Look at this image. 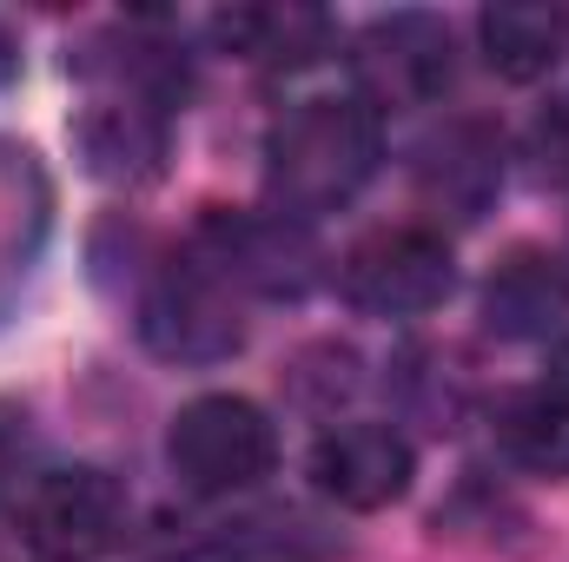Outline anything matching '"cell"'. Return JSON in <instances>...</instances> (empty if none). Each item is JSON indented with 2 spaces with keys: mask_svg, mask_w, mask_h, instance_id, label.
Returning <instances> with one entry per match:
<instances>
[{
  "mask_svg": "<svg viewBox=\"0 0 569 562\" xmlns=\"http://www.w3.org/2000/svg\"><path fill=\"white\" fill-rule=\"evenodd\" d=\"M127 530V490L93 470H40L20 496V543L40 562H100Z\"/></svg>",
  "mask_w": 569,
  "mask_h": 562,
  "instance_id": "5b68a950",
  "label": "cell"
},
{
  "mask_svg": "<svg viewBox=\"0 0 569 562\" xmlns=\"http://www.w3.org/2000/svg\"><path fill=\"white\" fill-rule=\"evenodd\" d=\"M140 331L146 344L172 364H219L246 344V318H239V291L219 279L192 245L179 259H166L140 298Z\"/></svg>",
  "mask_w": 569,
  "mask_h": 562,
  "instance_id": "3957f363",
  "label": "cell"
},
{
  "mask_svg": "<svg viewBox=\"0 0 569 562\" xmlns=\"http://www.w3.org/2000/svg\"><path fill=\"white\" fill-rule=\"evenodd\" d=\"M483 318L503 338H550L569 318V265L543 259V252L503 259L483 284Z\"/></svg>",
  "mask_w": 569,
  "mask_h": 562,
  "instance_id": "30bf717a",
  "label": "cell"
},
{
  "mask_svg": "<svg viewBox=\"0 0 569 562\" xmlns=\"http://www.w3.org/2000/svg\"><path fill=\"white\" fill-rule=\"evenodd\" d=\"M418 172H425V192L450 219H477L483 199L503 179V140L490 127H477V120H457L443 140L425 145V165Z\"/></svg>",
  "mask_w": 569,
  "mask_h": 562,
  "instance_id": "7c38bea8",
  "label": "cell"
},
{
  "mask_svg": "<svg viewBox=\"0 0 569 562\" xmlns=\"http://www.w3.org/2000/svg\"><path fill=\"white\" fill-rule=\"evenodd\" d=\"M7 73H13V40L0 33V80H7Z\"/></svg>",
  "mask_w": 569,
  "mask_h": 562,
  "instance_id": "2e32d148",
  "label": "cell"
},
{
  "mask_svg": "<svg viewBox=\"0 0 569 562\" xmlns=\"http://www.w3.org/2000/svg\"><path fill=\"white\" fill-rule=\"evenodd\" d=\"M338 284L371 318H425L450 298L457 259L430 225H378L338 259Z\"/></svg>",
  "mask_w": 569,
  "mask_h": 562,
  "instance_id": "277c9868",
  "label": "cell"
},
{
  "mask_svg": "<svg viewBox=\"0 0 569 562\" xmlns=\"http://www.w3.org/2000/svg\"><path fill=\"white\" fill-rule=\"evenodd\" d=\"M497 443L510 463L537 470V476H569V384H537L503 398L497 411Z\"/></svg>",
  "mask_w": 569,
  "mask_h": 562,
  "instance_id": "5bb4252c",
  "label": "cell"
},
{
  "mask_svg": "<svg viewBox=\"0 0 569 562\" xmlns=\"http://www.w3.org/2000/svg\"><path fill=\"white\" fill-rule=\"evenodd\" d=\"M192 252L232 284V291H305L311 279V245H305V225L284 219V212H226L212 205L192 232Z\"/></svg>",
  "mask_w": 569,
  "mask_h": 562,
  "instance_id": "52a82bcc",
  "label": "cell"
},
{
  "mask_svg": "<svg viewBox=\"0 0 569 562\" xmlns=\"http://www.w3.org/2000/svg\"><path fill=\"white\" fill-rule=\"evenodd\" d=\"M351 67H358V100L371 113L378 107H430L457 73L450 27L430 13H385L358 33Z\"/></svg>",
  "mask_w": 569,
  "mask_h": 562,
  "instance_id": "8992f818",
  "label": "cell"
},
{
  "mask_svg": "<svg viewBox=\"0 0 569 562\" xmlns=\"http://www.w3.org/2000/svg\"><path fill=\"white\" fill-rule=\"evenodd\" d=\"M166 463H172V476L192 496H239V490H252V483L272 476L279 430H272V418L252 398L212 391V398H192L172 418V430H166Z\"/></svg>",
  "mask_w": 569,
  "mask_h": 562,
  "instance_id": "7a4b0ae2",
  "label": "cell"
},
{
  "mask_svg": "<svg viewBox=\"0 0 569 562\" xmlns=\"http://www.w3.org/2000/svg\"><path fill=\"white\" fill-rule=\"evenodd\" d=\"M212 33L252 67H311L331 47V20L318 7H232L212 20Z\"/></svg>",
  "mask_w": 569,
  "mask_h": 562,
  "instance_id": "4fadbf2b",
  "label": "cell"
},
{
  "mask_svg": "<svg viewBox=\"0 0 569 562\" xmlns=\"http://www.w3.org/2000/svg\"><path fill=\"white\" fill-rule=\"evenodd\" d=\"M537 159H543V172L569 179V100L537 120Z\"/></svg>",
  "mask_w": 569,
  "mask_h": 562,
  "instance_id": "9a60e30c",
  "label": "cell"
},
{
  "mask_svg": "<svg viewBox=\"0 0 569 562\" xmlns=\"http://www.w3.org/2000/svg\"><path fill=\"white\" fill-rule=\"evenodd\" d=\"M477 40L490 73L503 80H543L569 53V7H543V0H497L477 13Z\"/></svg>",
  "mask_w": 569,
  "mask_h": 562,
  "instance_id": "9c48e42d",
  "label": "cell"
},
{
  "mask_svg": "<svg viewBox=\"0 0 569 562\" xmlns=\"http://www.w3.org/2000/svg\"><path fill=\"white\" fill-rule=\"evenodd\" d=\"M411 476H418V456L391 423H338L311 443V490L351 516L391 510L411 490Z\"/></svg>",
  "mask_w": 569,
  "mask_h": 562,
  "instance_id": "ba28073f",
  "label": "cell"
},
{
  "mask_svg": "<svg viewBox=\"0 0 569 562\" xmlns=\"http://www.w3.org/2000/svg\"><path fill=\"white\" fill-rule=\"evenodd\" d=\"M378 159H385V133H378V113L358 93L298 100L266 133V192H272V212L298 219V225L318 219V212H338L345 199L365 192V179L378 172Z\"/></svg>",
  "mask_w": 569,
  "mask_h": 562,
  "instance_id": "6da1fadb",
  "label": "cell"
},
{
  "mask_svg": "<svg viewBox=\"0 0 569 562\" xmlns=\"http://www.w3.org/2000/svg\"><path fill=\"white\" fill-rule=\"evenodd\" d=\"M80 140H87L93 172H107V179H152L159 152H166V107L133 93V87H120L113 100H100L87 113Z\"/></svg>",
  "mask_w": 569,
  "mask_h": 562,
  "instance_id": "8fae6325",
  "label": "cell"
}]
</instances>
